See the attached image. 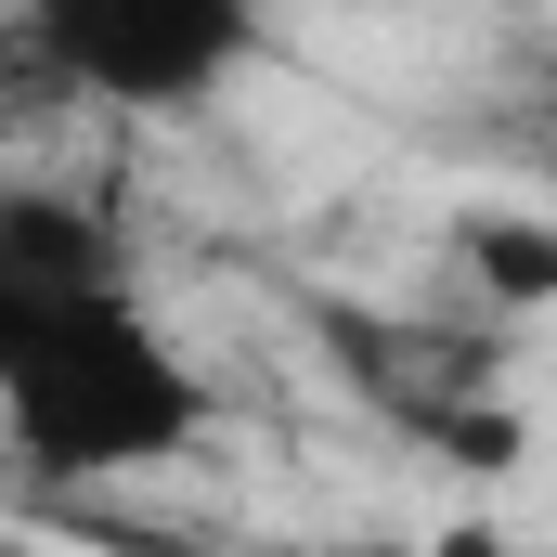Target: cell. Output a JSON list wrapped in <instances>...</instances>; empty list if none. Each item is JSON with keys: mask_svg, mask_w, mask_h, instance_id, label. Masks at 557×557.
Returning <instances> with one entry per match:
<instances>
[{"mask_svg": "<svg viewBox=\"0 0 557 557\" xmlns=\"http://www.w3.org/2000/svg\"><path fill=\"white\" fill-rule=\"evenodd\" d=\"M0 428L39 480H131L195 454L208 376L131 285H91V298L0 285Z\"/></svg>", "mask_w": 557, "mask_h": 557, "instance_id": "obj_1", "label": "cell"}, {"mask_svg": "<svg viewBox=\"0 0 557 557\" xmlns=\"http://www.w3.org/2000/svg\"><path fill=\"white\" fill-rule=\"evenodd\" d=\"M13 26H26V52L52 65L65 104H143V117L208 104L260 52V13L247 0H39Z\"/></svg>", "mask_w": 557, "mask_h": 557, "instance_id": "obj_2", "label": "cell"}, {"mask_svg": "<svg viewBox=\"0 0 557 557\" xmlns=\"http://www.w3.org/2000/svg\"><path fill=\"white\" fill-rule=\"evenodd\" d=\"M0 285L26 298H91V285H131L117 260V221L52 195V182H0Z\"/></svg>", "mask_w": 557, "mask_h": 557, "instance_id": "obj_3", "label": "cell"}, {"mask_svg": "<svg viewBox=\"0 0 557 557\" xmlns=\"http://www.w3.org/2000/svg\"><path fill=\"white\" fill-rule=\"evenodd\" d=\"M454 260L480 273L493 311H545V298H557V221H532V208H506V221H454Z\"/></svg>", "mask_w": 557, "mask_h": 557, "instance_id": "obj_4", "label": "cell"}, {"mask_svg": "<svg viewBox=\"0 0 557 557\" xmlns=\"http://www.w3.org/2000/svg\"><path fill=\"white\" fill-rule=\"evenodd\" d=\"M441 557H493V532H441Z\"/></svg>", "mask_w": 557, "mask_h": 557, "instance_id": "obj_5", "label": "cell"}, {"mask_svg": "<svg viewBox=\"0 0 557 557\" xmlns=\"http://www.w3.org/2000/svg\"><path fill=\"white\" fill-rule=\"evenodd\" d=\"M0 557H39V545H0Z\"/></svg>", "mask_w": 557, "mask_h": 557, "instance_id": "obj_6", "label": "cell"}]
</instances>
